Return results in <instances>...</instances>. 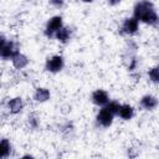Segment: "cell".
<instances>
[{
    "mask_svg": "<svg viewBox=\"0 0 159 159\" xmlns=\"http://www.w3.org/2000/svg\"><path fill=\"white\" fill-rule=\"evenodd\" d=\"M72 35H73V30L70 27V26H62L56 34H55V40L56 41H58L60 43H63V45H66V43H68L70 41H71V39H72Z\"/></svg>",
    "mask_w": 159,
    "mask_h": 159,
    "instance_id": "cell-10",
    "label": "cell"
},
{
    "mask_svg": "<svg viewBox=\"0 0 159 159\" xmlns=\"http://www.w3.org/2000/svg\"><path fill=\"white\" fill-rule=\"evenodd\" d=\"M12 154V144L7 138H2L0 142V157L2 159L9 158Z\"/></svg>",
    "mask_w": 159,
    "mask_h": 159,
    "instance_id": "cell-15",
    "label": "cell"
},
{
    "mask_svg": "<svg viewBox=\"0 0 159 159\" xmlns=\"http://www.w3.org/2000/svg\"><path fill=\"white\" fill-rule=\"evenodd\" d=\"M158 46H159V42H158Z\"/></svg>",
    "mask_w": 159,
    "mask_h": 159,
    "instance_id": "cell-23",
    "label": "cell"
},
{
    "mask_svg": "<svg viewBox=\"0 0 159 159\" xmlns=\"http://www.w3.org/2000/svg\"><path fill=\"white\" fill-rule=\"evenodd\" d=\"M117 116L123 120H130L134 117V108L128 103H123V104H120Z\"/></svg>",
    "mask_w": 159,
    "mask_h": 159,
    "instance_id": "cell-13",
    "label": "cell"
},
{
    "mask_svg": "<svg viewBox=\"0 0 159 159\" xmlns=\"http://www.w3.org/2000/svg\"><path fill=\"white\" fill-rule=\"evenodd\" d=\"M123 63L125 65L128 71H135L137 66H138V60H137V57L134 56L133 52L128 51L125 55H123Z\"/></svg>",
    "mask_w": 159,
    "mask_h": 159,
    "instance_id": "cell-14",
    "label": "cell"
},
{
    "mask_svg": "<svg viewBox=\"0 0 159 159\" xmlns=\"http://www.w3.org/2000/svg\"><path fill=\"white\" fill-rule=\"evenodd\" d=\"M114 114L106 107H101V109L98 111L97 116H96V122L99 127L102 128H109L114 120Z\"/></svg>",
    "mask_w": 159,
    "mask_h": 159,
    "instance_id": "cell-6",
    "label": "cell"
},
{
    "mask_svg": "<svg viewBox=\"0 0 159 159\" xmlns=\"http://www.w3.org/2000/svg\"><path fill=\"white\" fill-rule=\"evenodd\" d=\"M139 106L144 111H154L159 106V99L153 94H144L139 99Z\"/></svg>",
    "mask_w": 159,
    "mask_h": 159,
    "instance_id": "cell-8",
    "label": "cell"
},
{
    "mask_svg": "<svg viewBox=\"0 0 159 159\" xmlns=\"http://www.w3.org/2000/svg\"><path fill=\"white\" fill-rule=\"evenodd\" d=\"M104 107L108 108L114 116H117V114H118V111H119V107H120V103H119L118 101H116V99H113V101L109 99V102H108Z\"/></svg>",
    "mask_w": 159,
    "mask_h": 159,
    "instance_id": "cell-18",
    "label": "cell"
},
{
    "mask_svg": "<svg viewBox=\"0 0 159 159\" xmlns=\"http://www.w3.org/2000/svg\"><path fill=\"white\" fill-rule=\"evenodd\" d=\"M25 107V102L21 97H12L6 103V109L10 114H19Z\"/></svg>",
    "mask_w": 159,
    "mask_h": 159,
    "instance_id": "cell-9",
    "label": "cell"
},
{
    "mask_svg": "<svg viewBox=\"0 0 159 159\" xmlns=\"http://www.w3.org/2000/svg\"><path fill=\"white\" fill-rule=\"evenodd\" d=\"M148 75V80L154 83V84H159V65H155L153 67H150L147 72Z\"/></svg>",
    "mask_w": 159,
    "mask_h": 159,
    "instance_id": "cell-16",
    "label": "cell"
},
{
    "mask_svg": "<svg viewBox=\"0 0 159 159\" xmlns=\"http://www.w3.org/2000/svg\"><path fill=\"white\" fill-rule=\"evenodd\" d=\"M133 16L145 25L159 30V14L150 0H139L133 6Z\"/></svg>",
    "mask_w": 159,
    "mask_h": 159,
    "instance_id": "cell-1",
    "label": "cell"
},
{
    "mask_svg": "<svg viewBox=\"0 0 159 159\" xmlns=\"http://www.w3.org/2000/svg\"><path fill=\"white\" fill-rule=\"evenodd\" d=\"M139 31V21L134 16H128L123 20L120 27H119V34L120 35H127V36H134Z\"/></svg>",
    "mask_w": 159,
    "mask_h": 159,
    "instance_id": "cell-5",
    "label": "cell"
},
{
    "mask_svg": "<svg viewBox=\"0 0 159 159\" xmlns=\"http://www.w3.org/2000/svg\"><path fill=\"white\" fill-rule=\"evenodd\" d=\"M65 67V58L61 55L48 56L45 61V71L50 73H58Z\"/></svg>",
    "mask_w": 159,
    "mask_h": 159,
    "instance_id": "cell-4",
    "label": "cell"
},
{
    "mask_svg": "<svg viewBox=\"0 0 159 159\" xmlns=\"http://www.w3.org/2000/svg\"><path fill=\"white\" fill-rule=\"evenodd\" d=\"M63 26V19L61 15H55V16H51L46 25H45V29H43V35L47 37V39H53L55 37V34Z\"/></svg>",
    "mask_w": 159,
    "mask_h": 159,
    "instance_id": "cell-3",
    "label": "cell"
},
{
    "mask_svg": "<svg viewBox=\"0 0 159 159\" xmlns=\"http://www.w3.org/2000/svg\"><path fill=\"white\" fill-rule=\"evenodd\" d=\"M27 127L31 129V130H36L39 127H40V118L36 113H30L29 117H27Z\"/></svg>",
    "mask_w": 159,
    "mask_h": 159,
    "instance_id": "cell-17",
    "label": "cell"
},
{
    "mask_svg": "<svg viewBox=\"0 0 159 159\" xmlns=\"http://www.w3.org/2000/svg\"><path fill=\"white\" fill-rule=\"evenodd\" d=\"M82 2H86V4H89V2H93L94 0H81Z\"/></svg>",
    "mask_w": 159,
    "mask_h": 159,
    "instance_id": "cell-22",
    "label": "cell"
},
{
    "mask_svg": "<svg viewBox=\"0 0 159 159\" xmlns=\"http://www.w3.org/2000/svg\"><path fill=\"white\" fill-rule=\"evenodd\" d=\"M51 98V92L46 87H37L34 92V99L39 103H45Z\"/></svg>",
    "mask_w": 159,
    "mask_h": 159,
    "instance_id": "cell-12",
    "label": "cell"
},
{
    "mask_svg": "<svg viewBox=\"0 0 159 159\" xmlns=\"http://www.w3.org/2000/svg\"><path fill=\"white\" fill-rule=\"evenodd\" d=\"M10 61H11V65H12V67L15 70H24L25 67H27V65L30 62L29 57L26 55L21 53V52H19L17 55H15Z\"/></svg>",
    "mask_w": 159,
    "mask_h": 159,
    "instance_id": "cell-11",
    "label": "cell"
},
{
    "mask_svg": "<svg viewBox=\"0 0 159 159\" xmlns=\"http://www.w3.org/2000/svg\"><path fill=\"white\" fill-rule=\"evenodd\" d=\"M91 102L97 107H104L109 102V93L106 89H94L91 94Z\"/></svg>",
    "mask_w": 159,
    "mask_h": 159,
    "instance_id": "cell-7",
    "label": "cell"
},
{
    "mask_svg": "<svg viewBox=\"0 0 159 159\" xmlns=\"http://www.w3.org/2000/svg\"><path fill=\"white\" fill-rule=\"evenodd\" d=\"M22 158H34V155H31V154H25V155H22Z\"/></svg>",
    "mask_w": 159,
    "mask_h": 159,
    "instance_id": "cell-21",
    "label": "cell"
},
{
    "mask_svg": "<svg viewBox=\"0 0 159 159\" xmlns=\"http://www.w3.org/2000/svg\"><path fill=\"white\" fill-rule=\"evenodd\" d=\"M20 52V45L16 40H11L7 39L5 43L0 45V56L4 61L11 60L15 55H17Z\"/></svg>",
    "mask_w": 159,
    "mask_h": 159,
    "instance_id": "cell-2",
    "label": "cell"
},
{
    "mask_svg": "<svg viewBox=\"0 0 159 159\" xmlns=\"http://www.w3.org/2000/svg\"><path fill=\"white\" fill-rule=\"evenodd\" d=\"M107 2H108L109 6H117L122 2V0H107Z\"/></svg>",
    "mask_w": 159,
    "mask_h": 159,
    "instance_id": "cell-20",
    "label": "cell"
},
{
    "mask_svg": "<svg viewBox=\"0 0 159 159\" xmlns=\"http://www.w3.org/2000/svg\"><path fill=\"white\" fill-rule=\"evenodd\" d=\"M48 2H50L53 7H56V9H61V7H63L66 0H48Z\"/></svg>",
    "mask_w": 159,
    "mask_h": 159,
    "instance_id": "cell-19",
    "label": "cell"
}]
</instances>
